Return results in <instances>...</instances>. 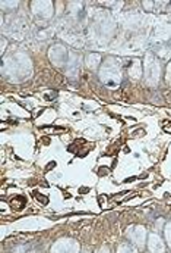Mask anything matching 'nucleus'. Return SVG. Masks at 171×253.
<instances>
[{
  "instance_id": "obj_2",
  "label": "nucleus",
  "mask_w": 171,
  "mask_h": 253,
  "mask_svg": "<svg viewBox=\"0 0 171 253\" xmlns=\"http://www.w3.org/2000/svg\"><path fill=\"white\" fill-rule=\"evenodd\" d=\"M165 234H167V240H168V244L171 246V224H168V227H167V231H165Z\"/></svg>"
},
{
  "instance_id": "obj_1",
  "label": "nucleus",
  "mask_w": 171,
  "mask_h": 253,
  "mask_svg": "<svg viewBox=\"0 0 171 253\" xmlns=\"http://www.w3.org/2000/svg\"><path fill=\"white\" fill-rule=\"evenodd\" d=\"M149 250H151L152 253H164V243L161 241V239L158 237V235H155V234H152L151 237H149Z\"/></svg>"
}]
</instances>
